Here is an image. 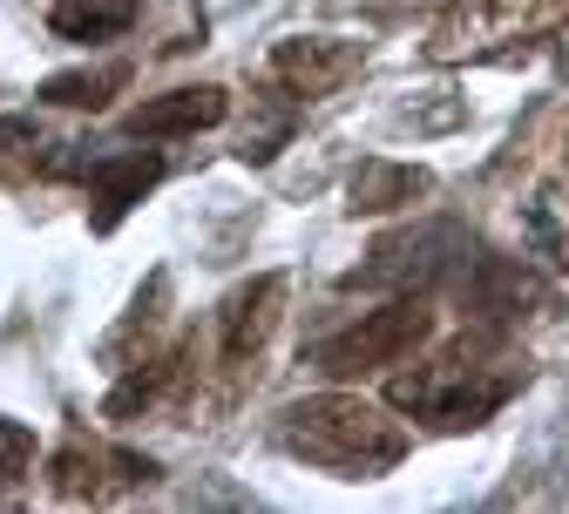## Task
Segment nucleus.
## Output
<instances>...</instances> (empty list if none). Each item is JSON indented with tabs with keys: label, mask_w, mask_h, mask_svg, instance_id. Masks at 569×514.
<instances>
[{
	"label": "nucleus",
	"mask_w": 569,
	"mask_h": 514,
	"mask_svg": "<svg viewBox=\"0 0 569 514\" xmlns=\"http://www.w3.org/2000/svg\"><path fill=\"white\" fill-rule=\"evenodd\" d=\"M435 190V177H427L420 163H393V157H367L360 170H352L346 183V210L352 216H387V210H407L413 196Z\"/></svg>",
	"instance_id": "obj_8"
},
{
	"label": "nucleus",
	"mask_w": 569,
	"mask_h": 514,
	"mask_svg": "<svg viewBox=\"0 0 569 514\" xmlns=\"http://www.w3.org/2000/svg\"><path fill=\"white\" fill-rule=\"evenodd\" d=\"M427 339H435V305H427L420 291H400V299H387L380 312H360V325H346L339 339L319 345V373L326 380H360V373L413 359Z\"/></svg>",
	"instance_id": "obj_3"
},
{
	"label": "nucleus",
	"mask_w": 569,
	"mask_h": 514,
	"mask_svg": "<svg viewBox=\"0 0 569 514\" xmlns=\"http://www.w3.org/2000/svg\"><path fill=\"white\" fill-rule=\"evenodd\" d=\"M129 82V68L116 61V68H96V75H89V68H82V75H48L41 82V102H54V109H109V95Z\"/></svg>",
	"instance_id": "obj_10"
},
{
	"label": "nucleus",
	"mask_w": 569,
	"mask_h": 514,
	"mask_svg": "<svg viewBox=\"0 0 569 514\" xmlns=\"http://www.w3.org/2000/svg\"><path fill=\"white\" fill-rule=\"evenodd\" d=\"M278 447L306 467L339 474V481H380L387 467L407 461V433H400V420H387V406H373L360 393H312L299 406H284Z\"/></svg>",
	"instance_id": "obj_1"
},
{
	"label": "nucleus",
	"mask_w": 569,
	"mask_h": 514,
	"mask_svg": "<svg viewBox=\"0 0 569 514\" xmlns=\"http://www.w3.org/2000/svg\"><path fill=\"white\" fill-rule=\"evenodd\" d=\"M509 386H516L509 373H488V365H468V352H455V359L413 365V373H393V380H387V406L461 433V426H481L495 406H502Z\"/></svg>",
	"instance_id": "obj_2"
},
{
	"label": "nucleus",
	"mask_w": 569,
	"mask_h": 514,
	"mask_svg": "<svg viewBox=\"0 0 569 514\" xmlns=\"http://www.w3.org/2000/svg\"><path fill=\"white\" fill-rule=\"evenodd\" d=\"M163 183V157H142V150H129V157H109V163H96L89 170V231L96 238H109L116 224H122V216L142 203V196H150Z\"/></svg>",
	"instance_id": "obj_5"
},
{
	"label": "nucleus",
	"mask_w": 569,
	"mask_h": 514,
	"mask_svg": "<svg viewBox=\"0 0 569 514\" xmlns=\"http://www.w3.org/2000/svg\"><path fill=\"white\" fill-rule=\"evenodd\" d=\"M102 467H109V454H89V447L54 454V494L61 501H96L102 494Z\"/></svg>",
	"instance_id": "obj_11"
},
{
	"label": "nucleus",
	"mask_w": 569,
	"mask_h": 514,
	"mask_svg": "<svg viewBox=\"0 0 569 514\" xmlns=\"http://www.w3.org/2000/svg\"><path fill=\"white\" fill-rule=\"evenodd\" d=\"M170 373H177V365H170V359H157L150 373H136V380H122V386L109 393V420H129L136 406H150V400H157V393L170 386Z\"/></svg>",
	"instance_id": "obj_13"
},
{
	"label": "nucleus",
	"mask_w": 569,
	"mask_h": 514,
	"mask_svg": "<svg viewBox=\"0 0 569 514\" xmlns=\"http://www.w3.org/2000/svg\"><path fill=\"white\" fill-rule=\"evenodd\" d=\"M231 115V95L218 82H197V89H170V95H150L129 109V129L150 135V142H170V135H197V129H218Z\"/></svg>",
	"instance_id": "obj_6"
},
{
	"label": "nucleus",
	"mask_w": 569,
	"mask_h": 514,
	"mask_svg": "<svg viewBox=\"0 0 569 514\" xmlns=\"http://www.w3.org/2000/svg\"><path fill=\"white\" fill-rule=\"evenodd\" d=\"M34 474V433L21 420H0V501Z\"/></svg>",
	"instance_id": "obj_12"
},
{
	"label": "nucleus",
	"mask_w": 569,
	"mask_h": 514,
	"mask_svg": "<svg viewBox=\"0 0 569 514\" xmlns=\"http://www.w3.org/2000/svg\"><path fill=\"white\" fill-rule=\"evenodd\" d=\"M278 312H284V271H258L251 284H238L224 299V359L264 352V339L278 332Z\"/></svg>",
	"instance_id": "obj_7"
},
{
	"label": "nucleus",
	"mask_w": 569,
	"mask_h": 514,
	"mask_svg": "<svg viewBox=\"0 0 569 514\" xmlns=\"http://www.w3.org/2000/svg\"><path fill=\"white\" fill-rule=\"evenodd\" d=\"M367 68V48L360 41H332V34H292L271 48V82L299 102H319V95H339L352 75Z\"/></svg>",
	"instance_id": "obj_4"
},
{
	"label": "nucleus",
	"mask_w": 569,
	"mask_h": 514,
	"mask_svg": "<svg viewBox=\"0 0 569 514\" xmlns=\"http://www.w3.org/2000/svg\"><path fill=\"white\" fill-rule=\"evenodd\" d=\"M48 28L61 41H116L136 28V0H54Z\"/></svg>",
	"instance_id": "obj_9"
}]
</instances>
